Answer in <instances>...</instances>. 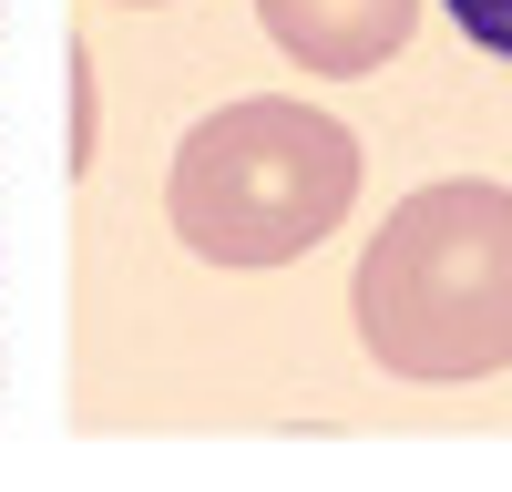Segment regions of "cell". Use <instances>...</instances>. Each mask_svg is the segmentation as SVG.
I'll return each mask as SVG.
<instances>
[{
    "instance_id": "obj_1",
    "label": "cell",
    "mask_w": 512,
    "mask_h": 492,
    "mask_svg": "<svg viewBox=\"0 0 512 492\" xmlns=\"http://www.w3.org/2000/svg\"><path fill=\"white\" fill-rule=\"evenodd\" d=\"M359 349L390 380H492L512 369V185L451 175L379 216L349 277Z\"/></svg>"
},
{
    "instance_id": "obj_2",
    "label": "cell",
    "mask_w": 512,
    "mask_h": 492,
    "mask_svg": "<svg viewBox=\"0 0 512 492\" xmlns=\"http://www.w3.org/2000/svg\"><path fill=\"white\" fill-rule=\"evenodd\" d=\"M349 205H359L349 123H328L318 103H287V93L216 103L175 144V175H164V216H175L185 257L205 267H287Z\"/></svg>"
},
{
    "instance_id": "obj_3",
    "label": "cell",
    "mask_w": 512,
    "mask_h": 492,
    "mask_svg": "<svg viewBox=\"0 0 512 492\" xmlns=\"http://www.w3.org/2000/svg\"><path fill=\"white\" fill-rule=\"evenodd\" d=\"M267 41L297 72H328V82H359L420 31V0H256Z\"/></svg>"
},
{
    "instance_id": "obj_4",
    "label": "cell",
    "mask_w": 512,
    "mask_h": 492,
    "mask_svg": "<svg viewBox=\"0 0 512 492\" xmlns=\"http://www.w3.org/2000/svg\"><path fill=\"white\" fill-rule=\"evenodd\" d=\"M451 21L472 31L492 62H512V0H451Z\"/></svg>"
},
{
    "instance_id": "obj_5",
    "label": "cell",
    "mask_w": 512,
    "mask_h": 492,
    "mask_svg": "<svg viewBox=\"0 0 512 492\" xmlns=\"http://www.w3.org/2000/svg\"><path fill=\"white\" fill-rule=\"evenodd\" d=\"M93 134H103V113H93V52H72V164H93Z\"/></svg>"
},
{
    "instance_id": "obj_6",
    "label": "cell",
    "mask_w": 512,
    "mask_h": 492,
    "mask_svg": "<svg viewBox=\"0 0 512 492\" xmlns=\"http://www.w3.org/2000/svg\"><path fill=\"white\" fill-rule=\"evenodd\" d=\"M123 11H164V0H123Z\"/></svg>"
}]
</instances>
